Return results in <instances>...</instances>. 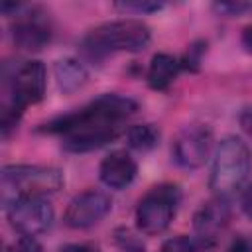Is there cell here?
Returning <instances> with one entry per match:
<instances>
[{
    "label": "cell",
    "instance_id": "14",
    "mask_svg": "<svg viewBox=\"0 0 252 252\" xmlns=\"http://www.w3.org/2000/svg\"><path fill=\"white\" fill-rule=\"evenodd\" d=\"M53 77L63 94H71L81 91L89 81V71L83 65V61L75 57H63L57 59L53 65Z\"/></svg>",
    "mask_w": 252,
    "mask_h": 252
},
{
    "label": "cell",
    "instance_id": "2",
    "mask_svg": "<svg viewBox=\"0 0 252 252\" xmlns=\"http://www.w3.org/2000/svg\"><path fill=\"white\" fill-rule=\"evenodd\" d=\"M47 69L41 61L30 59L16 65L10 73L4 71V89L0 104V130L8 138L20 124L26 108L37 104L45 96Z\"/></svg>",
    "mask_w": 252,
    "mask_h": 252
},
{
    "label": "cell",
    "instance_id": "17",
    "mask_svg": "<svg viewBox=\"0 0 252 252\" xmlns=\"http://www.w3.org/2000/svg\"><path fill=\"white\" fill-rule=\"evenodd\" d=\"M207 51V41H195L187 47V51L183 53V57H179V63H181V69L185 71H199L201 67V59H203V53Z\"/></svg>",
    "mask_w": 252,
    "mask_h": 252
},
{
    "label": "cell",
    "instance_id": "21",
    "mask_svg": "<svg viewBox=\"0 0 252 252\" xmlns=\"http://www.w3.org/2000/svg\"><path fill=\"white\" fill-rule=\"evenodd\" d=\"M6 252H41V244L37 242L35 236L18 234V238L12 244H8Z\"/></svg>",
    "mask_w": 252,
    "mask_h": 252
},
{
    "label": "cell",
    "instance_id": "5",
    "mask_svg": "<svg viewBox=\"0 0 252 252\" xmlns=\"http://www.w3.org/2000/svg\"><path fill=\"white\" fill-rule=\"evenodd\" d=\"M63 171L53 165L12 163L0 173V189L4 207L22 197H47L63 187Z\"/></svg>",
    "mask_w": 252,
    "mask_h": 252
},
{
    "label": "cell",
    "instance_id": "11",
    "mask_svg": "<svg viewBox=\"0 0 252 252\" xmlns=\"http://www.w3.org/2000/svg\"><path fill=\"white\" fill-rule=\"evenodd\" d=\"M230 222V205L222 197H213L203 203L193 215V230L197 238L209 246H215L219 236Z\"/></svg>",
    "mask_w": 252,
    "mask_h": 252
},
{
    "label": "cell",
    "instance_id": "3",
    "mask_svg": "<svg viewBox=\"0 0 252 252\" xmlns=\"http://www.w3.org/2000/svg\"><path fill=\"white\" fill-rule=\"evenodd\" d=\"M252 173V150L238 136H224L213 152L209 187L215 197L228 199L242 191Z\"/></svg>",
    "mask_w": 252,
    "mask_h": 252
},
{
    "label": "cell",
    "instance_id": "25",
    "mask_svg": "<svg viewBox=\"0 0 252 252\" xmlns=\"http://www.w3.org/2000/svg\"><path fill=\"white\" fill-rule=\"evenodd\" d=\"M242 211L248 219H252V185L246 187V191L242 193Z\"/></svg>",
    "mask_w": 252,
    "mask_h": 252
},
{
    "label": "cell",
    "instance_id": "8",
    "mask_svg": "<svg viewBox=\"0 0 252 252\" xmlns=\"http://www.w3.org/2000/svg\"><path fill=\"white\" fill-rule=\"evenodd\" d=\"M4 209L10 226L24 236H39L47 232L55 219L53 205L47 197H22Z\"/></svg>",
    "mask_w": 252,
    "mask_h": 252
},
{
    "label": "cell",
    "instance_id": "18",
    "mask_svg": "<svg viewBox=\"0 0 252 252\" xmlns=\"http://www.w3.org/2000/svg\"><path fill=\"white\" fill-rule=\"evenodd\" d=\"M116 10L126 12V14H152L163 8L161 2H150V0H124V2H116L114 4Z\"/></svg>",
    "mask_w": 252,
    "mask_h": 252
},
{
    "label": "cell",
    "instance_id": "24",
    "mask_svg": "<svg viewBox=\"0 0 252 252\" xmlns=\"http://www.w3.org/2000/svg\"><path fill=\"white\" fill-rule=\"evenodd\" d=\"M238 122H240V128L244 130V134L252 140V106L240 110V114H238Z\"/></svg>",
    "mask_w": 252,
    "mask_h": 252
},
{
    "label": "cell",
    "instance_id": "10",
    "mask_svg": "<svg viewBox=\"0 0 252 252\" xmlns=\"http://www.w3.org/2000/svg\"><path fill=\"white\" fill-rule=\"evenodd\" d=\"M110 209H112V199L104 191L87 189L69 201L63 213V220L69 228L85 230L98 224L110 213Z\"/></svg>",
    "mask_w": 252,
    "mask_h": 252
},
{
    "label": "cell",
    "instance_id": "6",
    "mask_svg": "<svg viewBox=\"0 0 252 252\" xmlns=\"http://www.w3.org/2000/svg\"><path fill=\"white\" fill-rule=\"evenodd\" d=\"M181 203V189L175 183L152 187L136 205L134 220L140 234L156 236L169 228Z\"/></svg>",
    "mask_w": 252,
    "mask_h": 252
},
{
    "label": "cell",
    "instance_id": "1",
    "mask_svg": "<svg viewBox=\"0 0 252 252\" xmlns=\"http://www.w3.org/2000/svg\"><path fill=\"white\" fill-rule=\"evenodd\" d=\"M138 102L130 96L104 93L79 110L61 114L41 124V132L57 134L61 148L71 154H87L114 142L120 136V124L136 114Z\"/></svg>",
    "mask_w": 252,
    "mask_h": 252
},
{
    "label": "cell",
    "instance_id": "16",
    "mask_svg": "<svg viewBox=\"0 0 252 252\" xmlns=\"http://www.w3.org/2000/svg\"><path fill=\"white\" fill-rule=\"evenodd\" d=\"M213 246L201 242L199 238H191V236H185V234H177V236H171L167 238L159 252H209Z\"/></svg>",
    "mask_w": 252,
    "mask_h": 252
},
{
    "label": "cell",
    "instance_id": "12",
    "mask_svg": "<svg viewBox=\"0 0 252 252\" xmlns=\"http://www.w3.org/2000/svg\"><path fill=\"white\" fill-rule=\"evenodd\" d=\"M138 173V163L136 159L126 152V150H114L98 165V177L108 189H126L132 185Z\"/></svg>",
    "mask_w": 252,
    "mask_h": 252
},
{
    "label": "cell",
    "instance_id": "20",
    "mask_svg": "<svg viewBox=\"0 0 252 252\" xmlns=\"http://www.w3.org/2000/svg\"><path fill=\"white\" fill-rule=\"evenodd\" d=\"M213 10L220 16H244L248 12H252V2H242V0H230V2H215Z\"/></svg>",
    "mask_w": 252,
    "mask_h": 252
},
{
    "label": "cell",
    "instance_id": "7",
    "mask_svg": "<svg viewBox=\"0 0 252 252\" xmlns=\"http://www.w3.org/2000/svg\"><path fill=\"white\" fill-rule=\"evenodd\" d=\"M213 148V130L209 124L191 122L183 126L171 144L173 161L183 169H199L207 163Z\"/></svg>",
    "mask_w": 252,
    "mask_h": 252
},
{
    "label": "cell",
    "instance_id": "13",
    "mask_svg": "<svg viewBox=\"0 0 252 252\" xmlns=\"http://www.w3.org/2000/svg\"><path fill=\"white\" fill-rule=\"evenodd\" d=\"M181 69L179 57L171 55V53H156L148 65L146 71V81L150 85V89L154 91H167L173 81L177 79Z\"/></svg>",
    "mask_w": 252,
    "mask_h": 252
},
{
    "label": "cell",
    "instance_id": "23",
    "mask_svg": "<svg viewBox=\"0 0 252 252\" xmlns=\"http://www.w3.org/2000/svg\"><path fill=\"white\" fill-rule=\"evenodd\" d=\"M59 252H100V250L98 246L89 244V242H69V244H63Z\"/></svg>",
    "mask_w": 252,
    "mask_h": 252
},
{
    "label": "cell",
    "instance_id": "15",
    "mask_svg": "<svg viewBox=\"0 0 252 252\" xmlns=\"http://www.w3.org/2000/svg\"><path fill=\"white\" fill-rule=\"evenodd\" d=\"M161 132L156 124H134L126 130V142L136 152H150L159 144Z\"/></svg>",
    "mask_w": 252,
    "mask_h": 252
},
{
    "label": "cell",
    "instance_id": "26",
    "mask_svg": "<svg viewBox=\"0 0 252 252\" xmlns=\"http://www.w3.org/2000/svg\"><path fill=\"white\" fill-rule=\"evenodd\" d=\"M240 41H242V47H244L248 53H252V24H248V26L242 30Z\"/></svg>",
    "mask_w": 252,
    "mask_h": 252
},
{
    "label": "cell",
    "instance_id": "4",
    "mask_svg": "<svg viewBox=\"0 0 252 252\" xmlns=\"http://www.w3.org/2000/svg\"><path fill=\"white\" fill-rule=\"evenodd\" d=\"M152 41V30L138 18H122L96 26L83 37V51L91 59H104L114 51H142Z\"/></svg>",
    "mask_w": 252,
    "mask_h": 252
},
{
    "label": "cell",
    "instance_id": "9",
    "mask_svg": "<svg viewBox=\"0 0 252 252\" xmlns=\"http://www.w3.org/2000/svg\"><path fill=\"white\" fill-rule=\"evenodd\" d=\"M51 24L43 12L18 4L10 26V37L20 51H41L51 41Z\"/></svg>",
    "mask_w": 252,
    "mask_h": 252
},
{
    "label": "cell",
    "instance_id": "19",
    "mask_svg": "<svg viewBox=\"0 0 252 252\" xmlns=\"http://www.w3.org/2000/svg\"><path fill=\"white\" fill-rule=\"evenodd\" d=\"M114 242L122 252H146L140 238L134 236L128 228H116L114 230Z\"/></svg>",
    "mask_w": 252,
    "mask_h": 252
},
{
    "label": "cell",
    "instance_id": "22",
    "mask_svg": "<svg viewBox=\"0 0 252 252\" xmlns=\"http://www.w3.org/2000/svg\"><path fill=\"white\" fill-rule=\"evenodd\" d=\"M226 252H252V234H238L230 240Z\"/></svg>",
    "mask_w": 252,
    "mask_h": 252
}]
</instances>
